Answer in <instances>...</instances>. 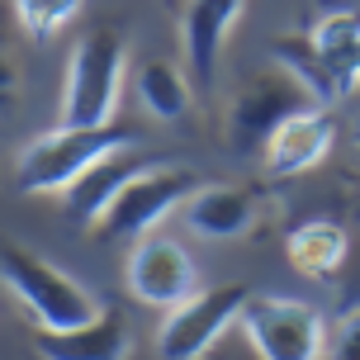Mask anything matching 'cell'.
Returning <instances> with one entry per match:
<instances>
[{"label":"cell","instance_id":"obj_4","mask_svg":"<svg viewBox=\"0 0 360 360\" xmlns=\"http://www.w3.org/2000/svg\"><path fill=\"white\" fill-rule=\"evenodd\" d=\"M242 337L261 360H323L327 332L318 308L285 294H252L242 308Z\"/></svg>","mask_w":360,"mask_h":360},{"label":"cell","instance_id":"obj_12","mask_svg":"<svg viewBox=\"0 0 360 360\" xmlns=\"http://www.w3.org/2000/svg\"><path fill=\"white\" fill-rule=\"evenodd\" d=\"M147 166H152V162L138 157V152H119V157L100 162L90 176H81L72 190H67V218L81 223V228H95V223L114 209V199L124 195V190L143 176Z\"/></svg>","mask_w":360,"mask_h":360},{"label":"cell","instance_id":"obj_15","mask_svg":"<svg viewBox=\"0 0 360 360\" xmlns=\"http://www.w3.org/2000/svg\"><path fill=\"white\" fill-rule=\"evenodd\" d=\"M346 228L342 223H332V218H308L299 228H289L285 237V261L299 275L308 280H327V275H337L346 261Z\"/></svg>","mask_w":360,"mask_h":360},{"label":"cell","instance_id":"obj_9","mask_svg":"<svg viewBox=\"0 0 360 360\" xmlns=\"http://www.w3.org/2000/svg\"><path fill=\"white\" fill-rule=\"evenodd\" d=\"M237 19H242V0H199L180 10V38H185V62L195 86H214L218 57Z\"/></svg>","mask_w":360,"mask_h":360},{"label":"cell","instance_id":"obj_18","mask_svg":"<svg viewBox=\"0 0 360 360\" xmlns=\"http://www.w3.org/2000/svg\"><path fill=\"white\" fill-rule=\"evenodd\" d=\"M327 360H360V304L346 308V318L337 323L332 342H327Z\"/></svg>","mask_w":360,"mask_h":360},{"label":"cell","instance_id":"obj_13","mask_svg":"<svg viewBox=\"0 0 360 360\" xmlns=\"http://www.w3.org/2000/svg\"><path fill=\"white\" fill-rule=\"evenodd\" d=\"M308 43L318 62L327 67V76L337 81L342 100L360 86V10H327L308 24Z\"/></svg>","mask_w":360,"mask_h":360},{"label":"cell","instance_id":"obj_5","mask_svg":"<svg viewBox=\"0 0 360 360\" xmlns=\"http://www.w3.org/2000/svg\"><path fill=\"white\" fill-rule=\"evenodd\" d=\"M195 195H199V176L190 166H157L152 162L124 195L114 199V209L95 223V237L100 242H119V237H138L143 242V233H152L171 209H185Z\"/></svg>","mask_w":360,"mask_h":360},{"label":"cell","instance_id":"obj_2","mask_svg":"<svg viewBox=\"0 0 360 360\" xmlns=\"http://www.w3.org/2000/svg\"><path fill=\"white\" fill-rule=\"evenodd\" d=\"M0 275L38 332H76L105 313V304H95V294L81 280H72L62 266H53L48 256L29 252L19 242L0 252Z\"/></svg>","mask_w":360,"mask_h":360},{"label":"cell","instance_id":"obj_7","mask_svg":"<svg viewBox=\"0 0 360 360\" xmlns=\"http://www.w3.org/2000/svg\"><path fill=\"white\" fill-rule=\"evenodd\" d=\"M308 109H318V105H313V95H308L289 72L256 76L252 86L237 90L233 109H228V138H233L237 152H252V147L266 152L270 138H275L289 119L308 114Z\"/></svg>","mask_w":360,"mask_h":360},{"label":"cell","instance_id":"obj_8","mask_svg":"<svg viewBox=\"0 0 360 360\" xmlns=\"http://www.w3.org/2000/svg\"><path fill=\"white\" fill-rule=\"evenodd\" d=\"M124 285L138 304L166 308V313L190 304L199 294L195 289V261H190V252L180 247L176 237H143V242H133L128 266H124Z\"/></svg>","mask_w":360,"mask_h":360},{"label":"cell","instance_id":"obj_10","mask_svg":"<svg viewBox=\"0 0 360 360\" xmlns=\"http://www.w3.org/2000/svg\"><path fill=\"white\" fill-rule=\"evenodd\" d=\"M337 143V124L327 109H308L299 119H289L275 138L266 143V171L270 176H304L323 162Z\"/></svg>","mask_w":360,"mask_h":360},{"label":"cell","instance_id":"obj_1","mask_svg":"<svg viewBox=\"0 0 360 360\" xmlns=\"http://www.w3.org/2000/svg\"><path fill=\"white\" fill-rule=\"evenodd\" d=\"M138 133L128 124H105V128H67L57 124L38 133L34 143L19 147L15 180L24 195H53V190H72L81 176H90L100 162L133 152Z\"/></svg>","mask_w":360,"mask_h":360},{"label":"cell","instance_id":"obj_11","mask_svg":"<svg viewBox=\"0 0 360 360\" xmlns=\"http://www.w3.org/2000/svg\"><path fill=\"white\" fill-rule=\"evenodd\" d=\"M128 323L119 308H109L95 318V323L76 327V332H38L34 351L43 360H128Z\"/></svg>","mask_w":360,"mask_h":360},{"label":"cell","instance_id":"obj_6","mask_svg":"<svg viewBox=\"0 0 360 360\" xmlns=\"http://www.w3.org/2000/svg\"><path fill=\"white\" fill-rule=\"evenodd\" d=\"M252 304L247 285H218L199 289L190 304L171 308L157 327V356L162 360H204L214 351V342L233 323H242V308Z\"/></svg>","mask_w":360,"mask_h":360},{"label":"cell","instance_id":"obj_17","mask_svg":"<svg viewBox=\"0 0 360 360\" xmlns=\"http://www.w3.org/2000/svg\"><path fill=\"white\" fill-rule=\"evenodd\" d=\"M76 10H81L76 0H19L15 19H19V29H24L29 38L48 43L62 24H72V19H76Z\"/></svg>","mask_w":360,"mask_h":360},{"label":"cell","instance_id":"obj_14","mask_svg":"<svg viewBox=\"0 0 360 360\" xmlns=\"http://www.w3.org/2000/svg\"><path fill=\"white\" fill-rule=\"evenodd\" d=\"M180 218L190 233L209 237V242H228L256 223V199L242 185H199V195L180 209Z\"/></svg>","mask_w":360,"mask_h":360},{"label":"cell","instance_id":"obj_3","mask_svg":"<svg viewBox=\"0 0 360 360\" xmlns=\"http://www.w3.org/2000/svg\"><path fill=\"white\" fill-rule=\"evenodd\" d=\"M124 38L114 29H95L72 48L67 81H62V124L67 128H105L114 124L119 86H124Z\"/></svg>","mask_w":360,"mask_h":360},{"label":"cell","instance_id":"obj_16","mask_svg":"<svg viewBox=\"0 0 360 360\" xmlns=\"http://www.w3.org/2000/svg\"><path fill=\"white\" fill-rule=\"evenodd\" d=\"M138 95H143V105L157 119L176 124V119H185V109H190V76L180 72L176 62L152 57V62L138 67Z\"/></svg>","mask_w":360,"mask_h":360}]
</instances>
